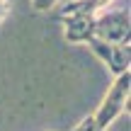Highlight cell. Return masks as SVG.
<instances>
[{
    "mask_svg": "<svg viewBox=\"0 0 131 131\" xmlns=\"http://www.w3.org/2000/svg\"><path fill=\"white\" fill-rule=\"evenodd\" d=\"M129 92H131V73L124 70V73H119L117 78L112 80V85H109L102 104H100V107L95 109V114H92L95 124H97L100 129L107 131L109 124H112L124 109H129Z\"/></svg>",
    "mask_w": 131,
    "mask_h": 131,
    "instance_id": "6da1fadb",
    "label": "cell"
},
{
    "mask_svg": "<svg viewBox=\"0 0 131 131\" xmlns=\"http://www.w3.org/2000/svg\"><path fill=\"white\" fill-rule=\"evenodd\" d=\"M88 46L100 61L107 66V70L114 78L119 73H124V70H129V66H131V46H129V41H104V39L92 37L88 41Z\"/></svg>",
    "mask_w": 131,
    "mask_h": 131,
    "instance_id": "7a4b0ae2",
    "label": "cell"
},
{
    "mask_svg": "<svg viewBox=\"0 0 131 131\" xmlns=\"http://www.w3.org/2000/svg\"><path fill=\"white\" fill-rule=\"evenodd\" d=\"M131 22L126 10H102L95 15V37L104 41H129Z\"/></svg>",
    "mask_w": 131,
    "mask_h": 131,
    "instance_id": "3957f363",
    "label": "cell"
},
{
    "mask_svg": "<svg viewBox=\"0 0 131 131\" xmlns=\"http://www.w3.org/2000/svg\"><path fill=\"white\" fill-rule=\"evenodd\" d=\"M58 22H63V37L68 44H88L95 37V15H68Z\"/></svg>",
    "mask_w": 131,
    "mask_h": 131,
    "instance_id": "277c9868",
    "label": "cell"
},
{
    "mask_svg": "<svg viewBox=\"0 0 131 131\" xmlns=\"http://www.w3.org/2000/svg\"><path fill=\"white\" fill-rule=\"evenodd\" d=\"M114 0H68V3H61L56 17H68V15H97L102 10H107Z\"/></svg>",
    "mask_w": 131,
    "mask_h": 131,
    "instance_id": "5b68a950",
    "label": "cell"
},
{
    "mask_svg": "<svg viewBox=\"0 0 131 131\" xmlns=\"http://www.w3.org/2000/svg\"><path fill=\"white\" fill-rule=\"evenodd\" d=\"M73 131H104V129H100L97 124H95V119H92V114H90V117H85L83 122L78 124V126H73Z\"/></svg>",
    "mask_w": 131,
    "mask_h": 131,
    "instance_id": "8992f818",
    "label": "cell"
},
{
    "mask_svg": "<svg viewBox=\"0 0 131 131\" xmlns=\"http://www.w3.org/2000/svg\"><path fill=\"white\" fill-rule=\"evenodd\" d=\"M58 3H63V0H32L34 10H39V12H49V10L56 7Z\"/></svg>",
    "mask_w": 131,
    "mask_h": 131,
    "instance_id": "52a82bcc",
    "label": "cell"
},
{
    "mask_svg": "<svg viewBox=\"0 0 131 131\" xmlns=\"http://www.w3.org/2000/svg\"><path fill=\"white\" fill-rule=\"evenodd\" d=\"M7 15H10V3L7 0H0V27H3V22H5Z\"/></svg>",
    "mask_w": 131,
    "mask_h": 131,
    "instance_id": "ba28073f",
    "label": "cell"
}]
</instances>
